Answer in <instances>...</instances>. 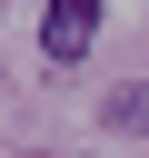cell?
<instances>
[{
	"label": "cell",
	"instance_id": "obj_1",
	"mask_svg": "<svg viewBox=\"0 0 149 158\" xmlns=\"http://www.w3.org/2000/svg\"><path fill=\"white\" fill-rule=\"evenodd\" d=\"M89 40H99V0H40V59L50 69L89 59Z\"/></svg>",
	"mask_w": 149,
	"mask_h": 158
},
{
	"label": "cell",
	"instance_id": "obj_2",
	"mask_svg": "<svg viewBox=\"0 0 149 158\" xmlns=\"http://www.w3.org/2000/svg\"><path fill=\"white\" fill-rule=\"evenodd\" d=\"M109 128H149V89H119L109 99Z\"/></svg>",
	"mask_w": 149,
	"mask_h": 158
}]
</instances>
